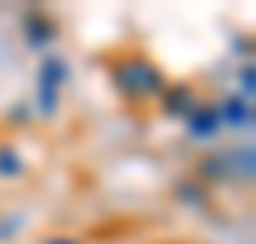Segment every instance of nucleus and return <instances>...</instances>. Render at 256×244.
<instances>
[{
    "label": "nucleus",
    "mask_w": 256,
    "mask_h": 244,
    "mask_svg": "<svg viewBox=\"0 0 256 244\" xmlns=\"http://www.w3.org/2000/svg\"><path fill=\"white\" fill-rule=\"evenodd\" d=\"M111 84L126 103L142 107V103H157L168 80L160 73V65H153L146 53H126V57L111 61Z\"/></svg>",
    "instance_id": "1"
},
{
    "label": "nucleus",
    "mask_w": 256,
    "mask_h": 244,
    "mask_svg": "<svg viewBox=\"0 0 256 244\" xmlns=\"http://www.w3.org/2000/svg\"><path fill=\"white\" fill-rule=\"evenodd\" d=\"M195 180L206 183V187H222V183H252V145L245 149H226V153H210V157L199 160L195 168Z\"/></svg>",
    "instance_id": "2"
},
{
    "label": "nucleus",
    "mask_w": 256,
    "mask_h": 244,
    "mask_svg": "<svg viewBox=\"0 0 256 244\" xmlns=\"http://www.w3.org/2000/svg\"><path fill=\"white\" fill-rule=\"evenodd\" d=\"M69 84V61L46 53L38 69H34V96H31V111L38 118H54L62 107V92Z\"/></svg>",
    "instance_id": "3"
},
{
    "label": "nucleus",
    "mask_w": 256,
    "mask_h": 244,
    "mask_svg": "<svg viewBox=\"0 0 256 244\" xmlns=\"http://www.w3.org/2000/svg\"><path fill=\"white\" fill-rule=\"evenodd\" d=\"M20 31H23V42L31 50H46V46L58 42V23H54V15L46 8H27Z\"/></svg>",
    "instance_id": "4"
},
{
    "label": "nucleus",
    "mask_w": 256,
    "mask_h": 244,
    "mask_svg": "<svg viewBox=\"0 0 256 244\" xmlns=\"http://www.w3.org/2000/svg\"><path fill=\"white\" fill-rule=\"evenodd\" d=\"M199 103H203V99H199V92H195L192 84H168L164 92H160V99H157L160 115H164V118H176V122H184V118L192 115Z\"/></svg>",
    "instance_id": "5"
},
{
    "label": "nucleus",
    "mask_w": 256,
    "mask_h": 244,
    "mask_svg": "<svg viewBox=\"0 0 256 244\" xmlns=\"http://www.w3.org/2000/svg\"><path fill=\"white\" fill-rule=\"evenodd\" d=\"M184 134H188L192 141H199V145H210V141L222 134V122H218L214 103H206V99H203V103L195 107L192 115L184 118Z\"/></svg>",
    "instance_id": "6"
},
{
    "label": "nucleus",
    "mask_w": 256,
    "mask_h": 244,
    "mask_svg": "<svg viewBox=\"0 0 256 244\" xmlns=\"http://www.w3.org/2000/svg\"><path fill=\"white\" fill-rule=\"evenodd\" d=\"M222 130H252V99H241L237 92L222 96V103H214Z\"/></svg>",
    "instance_id": "7"
},
{
    "label": "nucleus",
    "mask_w": 256,
    "mask_h": 244,
    "mask_svg": "<svg viewBox=\"0 0 256 244\" xmlns=\"http://www.w3.org/2000/svg\"><path fill=\"white\" fill-rule=\"evenodd\" d=\"M172 199L180 206H188V210H203V206H210V187L199 180H176L172 183Z\"/></svg>",
    "instance_id": "8"
},
{
    "label": "nucleus",
    "mask_w": 256,
    "mask_h": 244,
    "mask_svg": "<svg viewBox=\"0 0 256 244\" xmlns=\"http://www.w3.org/2000/svg\"><path fill=\"white\" fill-rule=\"evenodd\" d=\"M27 172V160L20 157L16 145H0V180H20Z\"/></svg>",
    "instance_id": "9"
},
{
    "label": "nucleus",
    "mask_w": 256,
    "mask_h": 244,
    "mask_svg": "<svg viewBox=\"0 0 256 244\" xmlns=\"http://www.w3.org/2000/svg\"><path fill=\"white\" fill-rule=\"evenodd\" d=\"M20 233H23V214H20V210L0 214V244H12Z\"/></svg>",
    "instance_id": "10"
},
{
    "label": "nucleus",
    "mask_w": 256,
    "mask_h": 244,
    "mask_svg": "<svg viewBox=\"0 0 256 244\" xmlns=\"http://www.w3.org/2000/svg\"><path fill=\"white\" fill-rule=\"evenodd\" d=\"M237 88H241V92H237L241 99H252V65L248 61L237 69Z\"/></svg>",
    "instance_id": "11"
},
{
    "label": "nucleus",
    "mask_w": 256,
    "mask_h": 244,
    "mask_svg": "<svg viewBox=\"0 0 256 244\" xmlns=\"http://www.w3.org/2000/svg\"><path fill=\"white\" fill-rule=\"evenodd\" d=\"M38 244H84L80 237H46V241H38Z\"/></svg>",
    "instance_id": "12"
}]
</instances>
